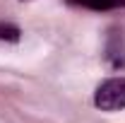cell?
Listing matches in <instances>:
<instances>
[{
    "label": "cell",
    "instance_id": "2",
    "mask_svg": "<svg viewBox=\"0 0 125 123\" xmlns=\"http://www.w3.org/2000/svg\"><path fill=\"white\" fill-rule=\"evenodd\" d=\"M104 56H106V63H108L111 70H120V68H125V39H123V31H118V29H111L108 31Z\"/></svg>",
    "mask_w": 125,
    "mask_h": 123
},
{
    "label": "cell",
    "instance_id": "4",
    "mask_svg": "<svg viewBox=\"0 0 125 123\" xmlns=\"http://www.w3.org/2000/svg\"><path fill=\"white\" fill-rule=\"evenodd\" d=\"M19 27H15V24H0V41H19Z\"/></svg>",
    "mask_w": 125,
    "mask_h": 123
},
{
    "label": "cell",
    "instance_id": "3",
    "mask_svg": "<svg viewBox=\"0 0 125 123\" xmlns=\"http://www.w3.org/2000/svg\"><path fill=\"white\" fill-rule=\"evenodd\" d=\"M75 5H82L87 10H96V12H106V10H115V7H125V0H70Z\"/></svg>",
    "mask_w": 125,
    "mask_h": 123
},
{
    "label": "cell",
    "instance_id": "1",
    "mask_svg": "<svg viewBox=\"0 0 125 123\" xmlns=\"http://www.w3.org/2000/svg\"><path fill=\"white\" fill-rule=\"evenodd\" d=\"M94 106L101 111H123L125 109V77H108L94 92Z\"/></svg>",
    "mask_w": 125,
    "mask_h": 123
}]
</instances>
